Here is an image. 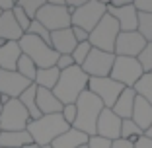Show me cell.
<instances>
[{
  "mask_svg": "<svg viewBox=\"0 0 152 148\" xmlns=\"http://www.w3.org/2000/svg\"><path fill=\"white\" fill-rule=\"evenodd\" d=\"M76 39L72 29H61V31H53L51 33V47L57 55H72V51L76 49Z\"/></svg>",
  "mask_w": 152,
  "mask_h": 148,
  "instance_id": "obj_17",
  "label": "cell"
},
{
  "mask_svg": "<svg viewBox=\"0 0 152 148\" xmlns=\"http://www.w3.org/2000/svg\"><path fill=\"white\" fill-rule=\"evenodd\" d=\"M121 125H123V119L113 113V109H103L102 115L98 119V127H96V135L98 136H103L107 140H117L121 139Z\"/></svg>",
  "mask_w": 152,
  "mask_h": 148,
  "instance_id": "obj_14",
  "label": "cell"
},
{
  "mask_svg": "<svg viewBox=\"0 0 152 148\" xmlns=\"http://www.w3.org/2000/svg\"><path fill=\"white\" fill-rule=\"evenodd\" d=\"M139 63H140V66H142L144 72H152V41L146 43L144 51L139 55Z\"/></svg>",
  "mask_w": 152,
  "mask_h": 148,
  "instance_id": "obj_34",
  "label": "cell"
},
{
  "mask_svg": "<svg viewBox=\"0 0 152 148\" xmlns=\"http://www.w3.org/2000/svg\"><path fill=\"white\" fill-rule=\"evenodd\" d=\"M35 20L51 33L72 27V14L66 10V0H47L45 6L37 12Z\"/></svg>",
  "mask_w": 152,
  "mask_h": 148,
  "instance_id": "obj_4",
  "label": "cell"
},
{
  "mask_svg": "<svg viewBox=\"0 0 152 148\" xmlns=\"http://www.w3.org/2000/svg\"><path fill=\"white\" fill-rule=\"evenodd\" d=\"M45 2H47V0H18V6L29 16V20L33 22V20L37 18V12L45 6Z\"/></svg>",
  "mask_w": 152,
  "mask_h": 148,
  "instance_id": "obj_29",
  "label": "cell"
},
{
  "mask_svg": "<svg viewBox=\"0 0 152 148\" xmlns=\"http://www.w3.org/2000/svg\"><path fill=\"white\" fill-rule=\"evenodd\" d=\"M137 12L140 14H152V0H134L133 2Z\"/></svg>",
  "mask_w": 152,
  "mask_h": 148,
  "instance_id": "obj_38",
  "label": "cell"
},
{
  "mask_svg": "<svg viewBox=\"0 0 152 148\" xmlns=\"http://www.w3.org/2000/svg\"><path fill=\"white\" fill-rule=\"evenodd\" d=\"M22 55L23 53L18 41H8L4 45H0V70L16 72V66H18V61Z\"/></svg>",
  "mask_w": 152,
  "mask_h": 148,
  "instance_id": "obj_16",
  "label": "cell"
},
{
  "mask_svg": "<svg viewBox=\"0 0 152 148\" xmlns=\"http://www.w3.org/2000/svg\"><path fill=\"white\" fill-rule=\"evenodd\" d=\"M33 139L27 131H2L0 135V146L2 148H26L31 144Z\"/></svg>",
  "mask_w": 152,
  "mask_h": 148,
  "instance_id": "obj_23",
  "label": "cell"
},
{
  "mask_svg": "<svg viewBox=\"0 0 152 148\" xmlns=\"http://www.w3.org/2000/svg\"><path fill=\"white\" fill-rule=\"evenodd\" d=\"M0 135H2V129H0Z\"/></svg>",
  "mask_w": 152,
  "mask_h": 148,
  "instance_id": "obj_50",
  "label": "cell"
},
{
  "mask_svg": "<svg viewBox=\"0 0 152 148\" xmlns=\"http://www.w3.org/2000/svg\"><path fill=\"white\" fill-rule=\"evenodd\" d=\"M12 14H14V20L18 22V26L23 29V33H27V29H29V26H31V20H29V16L18 6V2H16V8L12 10Z\"/></svg>",
  "mask_w": 152,
  "mask_h": 148,
  "instance_id": "obj_33",
  "label": "cell"
},
{
  "mask_svg": "<svg viewBox=\"0 0 152 148\" xmlns=\"http://www.w3.org/2000/svg\"><path fill=\"white\" fill-rule=\"evenodd\" d=\"M137 31L146 39V43L152 41V14H140L139 12V29Z\"/></svg>",
  "mask_w": 152,
  "mask_h": 148,
  "instance_id": "obj_30",
  "label": "cell"
},
{
  "mask_svg": "<svg viewBox=\"0 0 152 148\" xmlns=\"http://www.w3.org/2000/svg\"><path fill=\"white\" fill-rule=\"evenodd\" d=\"M103 109H105V105L102 103V99L86 90L80 98L76 99V121L72 127L82 131L88 136H94L96 127H98V119Z\"/></svg>",
  "mask_w": 152,
  "mask_h": 148,
  "instance_id": "obj_2",
  "label": "cell"
},
{
  "mask_svg": "<svg viewBox=\"0 0 152 148\" xmlns=\"http://www.w3.org/2000/svg\"><path fill=\"white\" fill-rule=\"evenodd\" d=\"M58 78H61V70L57 66H51V68H39L37 70V76L33 84L37 88H45V90H55Z\"/></svg>",
  "mask_w": 152,
  "mask_h": 148,
  "instance_id": "obj_24",
  "label": "cell"
},
{
  "mask_svg": "<svg viewBox=\"0 0 152 148\" xmlns=\"http://www.w3.org/2000/svg\"><path fill=\"white\" fill-rule=\"evenodd\" d=\"M144 136H148V139H152V125L148 127L146 131H144Z\"/></svg>",
  "mask_w": 152,
  "mask_h": 148,
  "instance_id": "obj_45",
  "label": "cell"
},
{
  "mask_svg": "<svg viewBox=\"0 0 152 148\" xmlns=\"http://www.w3.org/2000/svg\"><path fill=\"white\" fill-rule=\"evenodd\" d=\"M88 139L90 136L84 135L82 131L70 127L64 135H61L58 139H55L51 146L53 148H80V146H86V144H88Z\"/></svg>",
  "mask_w": 152,
  "mask_h": 148,
  "instance_id": "obj_21",
  "label": "cell"
},
{
  "mask_svg": "<svg viewBox=\"0 0 152 148\" xmlns=\"http://www.w3.org/2000/svg\"><path fill=\"white\" fill-rule=\"evenodd\" d=\"M2 14H4V12H2V10H0V18H2Z\"/></svg>",
  "mask_w": 152,
  "mask_h": 148,
  "instance_id": "obj_47",
  "label": "cell"
},
{
  "mask_svg": "<svg viewBox=\"0 0 152 148\" xmlns=\"http://www.w3.org/2000/svg\"><path fill=\"white\" fill-rule=\"evenodd\" d=\"M105 14H107V2H103V0H86L84 6L72 14V26L82 27L88 33H92L96 29V26L105 18Z\"/></svg>",
  "mask_w": 152,
  "mask_h": 148,
  "instance_id": "obj_7",
  "label": "cell"
},
{
  "mask_svg": "<svg viewBox=\"0 0 152 148\" xmlns=\"http://www.w3.org/2000/svg\"><path fill=\"white\" fill-rule=\"evenodd\" d=\"M131 119L142 131H146L152 125V105L146 99H142L140 96H137V99H134V109H133V117Z\"/></svg>",
  "mask_w": 152,
  "mask_h": 148,
  "instance_id": "obj_22",
  "label": "cell"
},
{
  "mask_svg": "<svg viewBox=\"0 0 152 148\" xmlns=\"http://www.w3.org/2000/svg\"><path fill=\"white\" fill-rule=\"evenodd\" d=\"M90 51H92V45H90L88 41H86V43H78V45H76V49L72 51V58H74V64H76V66H82V64H84V61L88 58Z\"/></svg>",
  "mask_w": 152,
  "mask_h": 148,
  "instance_id": "obj_31",
  "label": "cell"
},
{
  "mask_svg": "<svg viewBox=\"0 0 152 148\" xmlns=\"http://www.w3.org/2000/svg\"><path fill=\"white\" fill-rule=\"evenodd\" d=\"M111 144H113L111 140L103 139V136H98V135L88 139V148H111Z\"/></svg>",
  "mask_w": 152,
  "mask_h": 148,
  "instance_id": "obj_36",
  "label": "cell"
},
{
  "mask_svg": "<svg viewBox=\"0 0 152 148\" xmlns=\"http://www.w3.org/2000/svg\"><path fill=\"white\" fill-rule=\"evenodd\" d=\"M70 29H72V33H74V39H76V43H86V41L90 39V33L86 31V29H82V27H76V26H72Z\"/></svg>",
  "mask_w": 152,
  "mask_h": 148,
  "instance_id": "obj_39",
  "label": "cell"
},
{
  "mask_svg": "<svg viewBox=\"0 0 152 148\" xmlns=\"http://www.w3.org/2000/svg\"><path fill=\"white\" fill-rule=\"evenodd\" d=\"M123 90H125V86L119 84V82H115L109 76H105V78H90V82H88V92H92L94 96H98L107 109H111L113 105H115L117 98L123 94Z\"/></svg>",
  "mask_w": 152,
  "mask_h": 148,
  "instance_id": "obj_10",
  "label": "cell"
},
{
  "mask_svg": "<svg viewBox=\"0 0 152 148\" xmlns=\"http://www.w3.org/2000/svg\"><path fill=\"white\" fill-rule=\"evenodd\" d=\"M29 113L22 105L20 99H10L6 105H2L0 113V129L2 131H26L29 125Z\"/></svg>",
  "mask_w": 152,
  "mask_h": 148,
  "instance_id": "obj_9",
  "label": "cell"
},
{
  "mask_svg": "<svg viewBox=\"0 0 152 148\" xmlns=\"http://www.w3.org/2000/svg\"><path fill=\"white\" fill-rule=\"evenodd\" d=\"M23 37V29L14 20L12 12H4L0 18V41H20Z\"/></svg>",
  "mask_w": 152,
  "mask_h": 148,
  "instance_id": "obj_19",
  "label": "cell"
},
{
  "mask_svg": "<svg viewBox=\"0 0 152 148\" xmlns=\"http://www.w3.org/2000/svg\"><path fill=\"white\" fill-rule=\"evenodd\" d=\"M61 115H63V119L72 127V125H74V121H76V103H66V105H63Z\"/></svg>",
  "mask_w": 152,
  "mask_h": 148,
  "instance_id": "obj_35",
  "label": "cell"
},
{
  "mask_svg": "<svg viewBox=\"0 0 152 148\" xmlns=\"http://www.w3.org/2000/svg\"><path fill=\"white\" fill-rule=\"evenodd\" d=\"M39 148H53L51 144H45V146H39Z\"/></svg>",
  "mask_w": 152,
  "mask_h": 148,
  "instance_id": "obj_46",
  "label": "cell"
},
{
  "mask_svg": "<svg viewBox=\"0 0 152 148\" xmlns=\"http://www.w3.org/2000/svg\"><path fill=\"white\" fill-rule=\"evenodd\" d=\"M20 101H22V105L26 107V111L29 113V119H31V121L43 117L41 111H39V107H37V86L35 84H31L22 96H20Z\"/></svg>",
  "mask_w": 152,
  "mask_h": 148,
  "instance_id": "obj_25",
  "label": "cell"
},
{
  "mask_svg": "<svg viewBox=\"0 0 152 148\" xmlns=\"http://www.w3.org/2000/svg\"><path fill=\"white\" fill-rule=\"evenodd\" d=\"M134 99H137V92L133 88H125L123 94L117 98L115 105H113V113H115L119 119H131L133 117V109H134Z\"/></svg>",
  "mask_w": 152,
  "mask_h": 148,
  "instance_id": "obj_20",
  "label": "cell"
},
{
  "mask_svg": "<svg viewBox=\"0 0 152 148\" xmlns=\"http://www.w3.org/2000/svg\"><path fill=\"white\" fill-rule=\"evenodd\" d=\"M37 70H39V68H37V64L33 63L29 57H26V55H22V57H20L18 66H16V72H18V74H22L26 80H29L33 84V82H35V76H37Z\"/></svg>",
  "mask_w": 152,
  "mask_h": 148,
  "instance_id": "obj_26",
  "label": "cell"
},
{
  "mask_svg": "<svg viewBox=\"0 0 152 148\" xmlns=\"http://www.w3.org/2000/svg\"><path fill=\"white\" fill-rule=\"evenodd\" d=\"M111 148H134V144H133V142H129V140H123V139H117V140H113V144H111Z\"/></svg>",
  "mask_w": 152,
  "mask_h": 148,
  "instance_id": "obj_43",
  "label": "cell"
},
{
  "mask_svg": "<svg viewBox=\"0 0 152 148\" xmlns=\"http://www.w3.org/2000/svg\"><path fill=\"white\" fill-rule=\"evenodd\" d=\"M80 148H88V144H86V146H80Z\"/></svg>",
  "mask_w": 152,
  "mask_h": 148,
  "instance_id": "obj_49",
  "label": "cell"
},
{
  "mask_svg": "<svg viewBox=\"0 0 152 148\" xmlns=\"http://www.w3.org/2000/svg\"><path fill=\"white\" fill-rule=\"evenodd\" d=\"M134 148H152V139H148V136H140V139L134 142Z\"/></svg>",
  "mask_w": 152,
  "mask_h": 148,
  "instance_id": "obj_42",
  "label": "cell"
},
{
  "mask_svg": "<svg viewBox=\"0 0 152 148\" xmlns=\"http://www.w3.org/2000/svg\"><path fill=\"white\" fill-rule=\"evenodd\" d=\"M144 70L140 66L139 58L133 57H115V63H113L111 74L109 78H113L115 82L123 84L125 88H134V84L142 78Z\"/></svg>",
  "mask_w": 152,
  "mask_h": 148,
  "instance_id": "obj_8",
  "label": "cell"
},
{
  "mask_svg": "<svg viewBox=\"0 0 152 148\" xmlns=\"http://www.w3.org/2000/svg\"><path fill=\"white\" fill-rule=\"evenodd\" d=\"M0 148H2V146H0Z\"/></svg>",
  "mask_w": 152,
  "mask_h": 148,
  "instance_id": "obj_51",
  "label": "cell"
},
{
  "mask_svg": "<svg viewBox=\"0 0 152 148\" xmlns=\"http://www.w3.org/2000/svg\"><path fill=\"white\" fill-rule=\"evenodd\" d=\"M109 6H113V8H125V6L133 4L131 0H113V2H107Z\"/></svg>",
  "mask_w": 152,
  "mask_h": 148,
  "instance_id": "obj_44",
  "label": "cell"
},
{
  "mask_svg": "<svg viewBox=\"0 0 152 148\" xmlns=\"http://www.w3.org/2000/svg\"><path fill=\"white\" fill-rule=\"evenodd\" d=\"M16 8V0H0V10L2 12H12Z\"/></svg>",
  "mask_w": 152,
  "mask_h": 148,
  "instance_id": "obj_41",
  "label": "cell"
},
{
  "mask_svg": "<svg viewBox=\"0 0 152 148\" xmlns=\"http://www.w3.org/2000/svg\"><path fill=\"white\" fill-rule=\"evenodd\" d=\"M37 107H39L41 115H57L63 111V103L57 99L53 90L37 88Z\"/></svg>",
  "mask_w": 152,
  "mask_h": 148,
  "instance_id": "obj_18",
  "label": "cell"
},
{
  "mask_svg": "<svg viewBox=\"0 0 152 148\" xmlns=\"http://www.w3.org/2000/svg\"><path fill=\"white\" fill-rule=\"evenodd\" d=\"M146 47V39L139 31H121L115 41V57H133L139 58V55Z\"/></svg>",
  "mask_w": 152,
  "mask_h": 148,
  "instance_id": "obj_12",
  "label": "cell"
},
{
  "mask_svg": "<svg viewBox=\"0 0 152 148\" xmlns=\"http://www.w3.org/2000/svg\"><path fill=\"white\" fill-rule=\"evenodd\" d=\"M0 113H2V103H0Z\"/></svg>",
  "mask_w": 152,
  "mask_h": 148,
  "instance_id": "obj_48",
  "label": "cell"
},
{
  "mask_svg": "<svg viewBox=\"0 0 152 148\" xmlns=\"http://www.w3.org/2000/svg\"><path fill=\"white\" fill-rule=\"evenodd\" d=\"M88 82H90V76L82 70V66L74 64V66L61 72V78H58L57 86H55L53 94L57 96V99L63 105L76 103V99L88 90Z\"/></svg>",
  "mask_w": 152,
  "mask_h": 148,
  "instance_id": "obj_1",
  "label": "cell"
},
{
  "mask_svg": "<svg viewBox=\"0 0 152 148\" xmlns=\"http://www.w3.org/2000/svg\"><path fill=\"white\" fill-rule=\"evenodd\" d=\"M27 33L39 37V39H43L45 43H49V45H51V31H49V29H45V26H41L37 20H33V22H31V26H29Z\"/></svg>",
  "mask_w": 152,
  "mask_h": 148,
  "instance_id": "obj_32",
  "label": "cell"
},
{
  "mask_svg": "<svg viewBox=\"0 0 152 148\" xmlns=\"http://www.w3.org/2000/svg\"><path fill=\"white\" fill-rule=\"evenodd\" d=\"M86 4V0H66V10L70 14H74L78 8H82V6Z\"/></svg>",
  "mask_w": 152,
  "mask_h": 148,
  "instance_id": "obj_40",
  "label": "cell"
},
{
  "mask_svg": "<svg viewBox=\"0 0 152 148\" xmlns=\"http://www.w3.org/2000/svg\"><path fill=\"white\" fill-rule=\"evenodd\" d=\"M22 47V53L26 57H29L33 63L37 64V68H51L57 64L58 55L53 51V47L49 43H45L43 39L31 35V33H23V37L18 41Z\"/></svg>",
  "mask_w": 152,
  "mask_h": 148,
  "instance_id": "obj_5",
  "label": "cell"
},
{
  "mask_svg": "<svg viewBox=\"0 0 152 148\" xmlns=\"http://www.w3.org/2000/svg\"><path fill=\"white\" fill-rule=\"evenodd\" d=\"M113 63H115V53H105V51H99L92 47L88 58L82 64V70L90 78H105L111 74Z\"/></svg>",
  "mask_w": 152,
  "mask_h": 148,
  "instance_id": "obj_11",
  "label": "cell"
},
{
  "mask_svg": "<svg viewBox=\"0 0 152 148\" xmlns=\"http://www.w3.org/2000/svg\"><path fill=\"white\" fill-rule=\"evenodd\" d=\"M121 29H119V23L109 16L105 14V18L96 26V29L90 33V39L88 43L94 49H99V51H105V53H113L115 49V41L119 37Z\"/></svg>",
  "mask_w": 152,
  "mask_h": 148,
  "instance_id": "obj_6",
  "label": "cell"
},
{
  "mask_svg": "<svg viewBox=\"0 0 152 148\" xmlns=\"http://www.w3.org/2000/svg\"><path fill=\"white\" fill-rule=\"evenodd\" d=\"M68 129L70 125L63 119L61 113H57V115H43L35 121H29L26 131L31 135L37 146H45V144H53V140L64 135Z\"/></svg>",
  "mask_w": 152,
  "mask_h": 148,
  "instance_id": "obj_3",
  "label": "cell"
},
{
  "mask_svg": "<svg viewBox=\"0 0 152 148\" xmlns=\"http://www.w3.org/2000/svg\"><path fill=\"white\" fill-rule=\"evenodd\" d=\"M55 66H57L58 70L63 72V70H66V68L74 66V58H72V55H58L57 64H55Z\"/></svg>",
  "mask_w": 152,
  "mask_h": 148,
  "instance_id": "obj_37",
  "label": "cell"
},
{
  "mask_svg": "<svg viewBox=\"0 0 152 148\" xmlns=\"http://www.w3.org/2000/svg\"><path fill=\"white\" fill-rule=\"evenodd\" d=\"M133 90L137 92V96H140L142 99H146L152 105V72H144L142 78L134 84Z\"/></svg>",
  "mask_w": 152,
  "mask_h": 148,
  "instance_id": "obj_27",
  "label": "cell"
},
{
  "mask_svg": "<svg viewBox=\"0 0 152 148\" xmlns=\"http://www.w3.org/2000/svg\"><path fill=\"white\" fill-rule=\"evenodd\" d=\"M107 14L119 23L121 31H137L139 29V12L134 4H129L125 8H113L107 4Z\"/></svg>",
  "mask_w": 152,
  "mask_h": 148,
  "instance_id": "obj_15",
  "label": "cell"
},
{
  "mask_svg": "<svg viewBox=\"0 0 152 148\" xmlns=\"http://www.w3.org/2000/svg\"><path fill=\"white\" fill-rule=\"evenodd\" d=\"M31 86V82L26 80L22 74L12 70H0V94L8 96L10 99H20V96Z\"/></svg>",
  "mask_w": 152,
  "mask_h": 148,
  "instance_id": "obj_13",
  "label": "cell"
},
{
  "mask_svg": "<svg viewBox=\"0 0 152 148\" xmlns=\"http://www.w3.org/2000/svg\"><path fill=\"white\" fill-rule=\"evenodd\" d=\"M140 136H144V131L139 129V127L134 125L133 119H125L123 121V125H121V139L123 140H129V142H137V140L140 139Z\"/></svg>",
  "mask_w": 152,
  "mask_h": 148,
  "instance_id": "obj_28",
  "label": "cell"
}]
</instances>
